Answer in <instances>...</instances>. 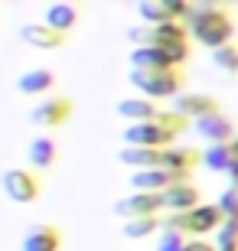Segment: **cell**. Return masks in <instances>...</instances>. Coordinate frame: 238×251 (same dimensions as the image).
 Masks as SVG:
<instances>
[{
    "label": "cell",
    "mask_w": 238,
    "mask_h": 251,
    "mask_svg": "<svg viewBox=\"0 0 238 251\" xmlns=\"http://www.w3.org/2000/svg\"><path fill=\"white\" fill-rule=\"evenodd\" d=\"M183 26L189 29V36L202 46H209L212 52L222 46H229L232 36H235V20L225 13L215 3H206V7H192L189 17L183 20Z\"/></svg>",
    "instance_id": "obj_1"
},
{
    "label": "cell",
    "mask_w": 238,
    "mask_h": 251,
    "mask_svg": "<svg viewBox=\"0 0 238 251\" xmlns=\"http://www.w3.org/2000/svg\"><path fill=\"white\" fill-rule=\"evenodd\" d=\"M183 72L180 69H166V72H137L131 69V85L140 92L147 101H160V98H176L183 95Z\"/></svg>",
    "instance_id": "obj_2"
},
{
    "label": "cell",
    "mask_w": 238,
    "mask_h": 251,
    "mask_svg": "<svg viewBox=\"0 0 238 251\" xmlns=\"http://www.w3.org/2000/svg\"><path fill=\"white\" fill-rule=\"evenodd\" d=\"M186 59H189V46H176V49L134 46L131 69H137V72H166V69H180Z\"/></svg>",
    "instance_id": "obj_3"
},
{
    "label": "cell",
    "mask_w": 238,
    "mask_h": 251,
    "mask_svg": "<svg viewBox=\"0 0 238 251\" xmlns=\"http://www.w3.org/2000/svg\"><path fill=\"white\" fill-rule=\"evenodd\" d=\"M124 137V147H147V150H166L173 147L176 137L170 130H163L157 121H144V124H128L121 130Z\"/></svg>",
    "instance_id": "obj_4"
},
{
    "label": "cell",
    "mask_w": 238,
    "mask_h": 251,
    "mask_svg": "<svg viewBox=\"0 0 238 251\" xmlns=\"http://www.w3.org/2000/svg\"><path fill=\"white\" fill-rule=\"evenodd\" d=\"M189 3L186 0H144L137 7L140 20L147 26H163V23H180L189 17Z\"/></svg>",
    "instance_id": "obj_5"
},
{
    "label": "cell",
    "mask_w": 238,
    "mask_h": 251,
    "mask_svg": "<svg viewBox=\"0 0 238 251\" xmlns=\"http://www.w3.org/2000/svg\"><path fill=\"white\" fill-rule=\"evenodd\" d=\"M3 193L13 199V202H36L39 199V176L33 173V170H23V167H13L3 173Z\"/></svg>",
    "instance_id": "obj_6"
},
{
    "label": "cell",
    "mask_w": 238,
    "mask_h": 251,
    "mask_svg": "<svg viewBox=\"0 0 238 251\" xmlns=\"http://www.w3.org/2000/svg\"><path fill=\"white\" fill-rule=\"evenodd\" d=\"M69 114H72V101L65 95H49L29 111V121L36 127H59V124L69 121Z\"/></svg>",
    "instance_id": "obj_7"
},
{
    "label": "cell",
    "mask_w": 238,
    "mask_h": 251,
    "mask_svg": "<svg viewBox=\"0 0 238 251\" xmlns=\"http://www.w3.org/2000/svg\"><path fill=\"white\" fill-rule=\"evenodd\" d=\"M163 209V196L160 193H131L114 202V212L128 222V219H144V215H157Z\"/></svg>",
    "instance_id": "obj_8"
},
{
    "label": "cell",
    "mask_w": 238,
    "mask_h": 251,
    "mask_svg": "<svg viewBox=\"0 0 238 251\" xmlns=\"http://www.w3.org/2000/svg\"><path fill=\"white\" fill-rule=\"evenodd\" d=\"M173 111L183 114L186 121H202L209 114H219V101L212 95H199V92H183L173 98Z\"/></svg>",
    "instance_id": "obj_9"
},
{
    "label": "cell",
    "mask_w": 238,
    "mask_h": 251,
    "mask_svg": "<svg viewBox=\"0 0 238 251\" xmlns=\"http://www.w3.org/2000/svg\"><path fill=\"white\" fill-rule=\"evenodd\" d=\"M176 183H186V179L176 176V173H170V170H163V167L140 170V173L131 176V189H134V193H163V189L176 186Z\"/></svg>",
    "instance_id": "obj_10"
},
{
    "label": "cell",
    "mask_w": 238,
    "mask_h": 251,
    "mask_svg": "<svg viewBox=\"0 0 238 251\" xmlns=\"http://www.w3.org/2000/svg\"><path fill=\"white\" fill-rule=\"evenodd\" d=\"M59 245H62L59 228L49 225V222H36V225H29L26 232H23L20 248L23 251H59Z\"/></svg>",
    "instance_id": "obj_11"
},
{
    "label": "cell",
    "mask_w": 238,
    "mask_h": 251,
    "mask_svg": "<svg viewBox=\"0 0 238 251\" xmlns=\"http://www.w3.org/2000/svg\"><path fill=\"white\" fill-rule=\"evenodd\" d=\"M225 215L215 202H202L199 209L186 212V225H189V235H209V232H219Z\"/></svg>",
    "instance_id": "obj_12"
},
{
    "label": "cell",
    "mask_w": 238,
    "mask_h": 251,
    "mask_svg": "<svg viewBox=\"0 0 238 251\" xmlns=\"http://www.w3.org/2000/svg\"><path fill=\"white\" fill-rule=\"evenodd\" d=\"M192 130L202 134L209 144H232V140H235V124H232V118H225L222 111L209 114V118H202V121H196Z\"/></svg>",
    "instance_id": "obj_13"
},
{
    "label": "cell",
    "mask_w": 238,
    "mask_h": 251,
    "mask_svg": "<svg viewBox=\"0 0 238 251\" xmlns=\"http://www.w3.org/2000/svg\"><path fill=\"white\" fill-rule=\"evenodd\" d=\"M160 196H163V209H170V212H192L202 205V196L192 183H176V186L163 189Z\"/></svg>",
    "instance_id": "obj_14"
},
{
    "label": "cell",
    "mask_w": 238,
    "mask_h": 251,
    "mask_svg": "<svg viewBox=\"0 0 238 251\" xmlns=\"http://www.w3.org/2000/svg\"><path fill=\"white\" fill-rule=\"evenodd\" d=\"M199 163H202V150H196V147H166L160 167L186 179V176H189V170L199 167Z\"/></svg>",
    "instance_id": "obj_15"
},
{
    "label": "cell",
    "mask_w": 238,
    "mask_h": 251,
    "mask_svg": "<svg viewBox=\"0 0 238 251\" xmlns=\"http://www.w3.org/2000/svg\"><path fill=\"white\" fill-rule=\"evenodd\" d=\"M20 39H23L26 46H36V49L65 46V33H55V29H49L46 23H26V26H20Z\"/></svg>",
    "instance_id": "obj_16"
},
{
    "label": "cell",
    "mask_w": 238,
    "mask_h": 251,
    "mask_svg": "<svg viewBox=\"0 0 238 251\" xmlns=\"http://www.w3.org/2000/svg\"><path fill=\"white\" fill-rule=\"evenodd\" d=\"M43 23H46L49 29H55V33H65V36H69V29L79 23V7H75V3H65V0H55V3L46 7Z\"/></svg>",
    "instance_id": "obj_17"
},
{
    "label": "cell",
    "mask_w": 238,
    "mask_h": 251,
    "mask_svg": "<svg viewBox=\"0 0 238 251\" xmlns=\"http://www.w3.org/2000/svg\"><path fill=\"white\" fill-rule=\"evenodd\" d=\"M118 160L124 167H134V173L140 170H157L163 163V150H147V147H121Z\"/></svg>",
    "instance_id": "obj_18"
},
{
    "label": "cell",
    "mask_w": 238,
    "mask_h": 251,
    "mask_svg": "<svg viewBox=\"0 0 238 251\" xmlns=\"http://www.w3.org/2000/svg\"><path fill=\"white\" fill-rule=\"evenodd\" d=\"M118 114L128 124H144V121H154L160 114V108L147 98H124V101H118Z\"/></svg>",
    "instance_id": "obj_19"
},
{
    "label": "cell",
    "mask_w": 238,
    "mask_h": 251,
    "mask_svg": "<svg viewBox=\"0 0 238 251\" xmlns=\"http://www.w3.org/2000/svg\"><path fill=\"white\" fill-rule=\"evenodd\" d=\"M53 85H55V72H49V69H29V72H23L17 78V92H23V95H46Z\"/></svg>",
    "instance_id": "obj_20"
},
{
    "label": "cell",
    "mask_w": 238,
    "mask_h": 251,
    "mask_svg": "<svg viewBox=\"0 0 238 251\" xmlns=\"http://www.w3.org/2000/svg\"><path fill=\"white\" fill-rule=\"evenodd\" d=\"M26 157L36 170H49L55 163V157H59V147H55L53 137H33L26 147Z\"/></svg>",
    "instance_id": "obj_21"
},
{
    "label": "cell",
    "mask_w": 238,
    "mask_h": 251,
    "mask_svg": "<svg viewBox=\"0 0 238 251\" xmlns=\"http://www.w3.org/2000/svg\"><path fill=\"white\" fill-rule=\"evenodd\" d=\"M232 163V150L229 144H209V147L202 150V167L212 170V173H225Z\"/></svg>",
    "instance_id": "obj_22"
},
{
    "label": "cell",
    "mask_w": 238,
    "mask_h": 251,
    "mask_svg": "<svg viewBox=\"0 0 238 251\" xmlns=\"http://www.w3.org/2000/svg\"><path fill=\"white\" fill-rule=\"evenodd\" d=\"M157 228H160V215H144V219H128V222H124V228H121V235L137 242V238L154 235Z\"/></svg>",
    "instance_id": "obj_23"
},
{
    "label": "cell",
    "mask_w": 238,
    "mask_h": 251,
    "mask_svg": "<svg viewBox=\"0 0 238 251\" xmlns=\"http://www.w3.org/2000/svg\"><path fill=\"white\" fill-rule=\"evenodd\" d=\"M154 121L160 124L163 130H170L173 137H180V134H186V130H189V121H186L183 114H176L173 108H170V111H160V114L154 118Z\"/></svg>",
    "instance_id": "obj_24"
},
{
    "label": "cell",
    "mask_w": 238,
    "mask_h": 251,
    "mask_svg": "<svg viewBox=\"0 0 238 251\" xmlns=\"http://www.w3.org/2000/svg\"><path fill=\"white\" fill-rule=\"evenodd\" d=\"M225 248H238V219H225L215 235V251H225Z\"/></svg>",
    "instance_id": "obj_25"
},
{
    "label": "cell",
    "mask_w": 238,
    "mask_h": 251,
    "mask_svg": "<svg viewBox=\"0 0 238 251\" xmlns=\"http://www.w3.org/2000/svg\"><path fill=\"white\" fill-rule=\"evenodd\" d=\"M212 62L219 65L222 72H238V46L229 43V46L215 49V52H212Z\"/></svg>",
    "instance_id": "obj_26"
},
{
    "label": "cell",
    "mask_w": 238,
    "mask_h": 251,
    "mask_svg": "<svg viewBox=\"0 0 238 251\" xmlns=\"http://www.w3.org/2000/svg\"><path fill=\"white\" fill-rule=\"evenodd\" d=\"M186 235H176V232H163L160 235V242H157V251H183L186 248Z\"/></svg>",
    "instance_id": "obj_27"
},
{
    "label": "cell",
    "mask_w": 238,
    "mask_h": 251,
    "mask_svg": "<svg viewBox=\"0 0 238 251\" xmlns=\"http://www.w3.org/2000/svg\"><path fill=\"white\" fill-rule=\"evenodd\" d=\"M215 205L222 209V215H225V219H238V189H225V193H222V199Z\"/></svg>",
    "instance_id": "obj_28"
},
{
    "label": "cell",
    "mask_w": 238,
    "mask_h": 251,
    "mask_svg": "<svg viewBox=\"0 0 238 251\" xmlns=\"http://www.w3.org/2000/svg\"><path fill=\"white\" fill-rule=\"evenodd\" d=\"M229 150H232V163H229V179H232V189H238V134H235V140L229 144Z\"/></svg>",
    "instance_id": "obj_29"
},
{
    "label": "cell",
    "mask_w": 238,
    "mask_h": 251,
    "mask_svg": "<svg viewBox=\"0 0 238 251\" xmlns=\"http://www.w3.org/2000/svg\"><path fill=\"white\" fill-rule=\"evenodd\" d=\"M183 251H215V245H209L206 238H189Z\"/></svg>",
    "instance_id": "obj_30"
},
{
    "label": "cell",
    "mask_w": 238,
    "mask_h": 251,
    "mask_svg": "<svg viewBox=\"0 0 238 251\" xmlns=\"http://www.w3.org/2000/svg\"><path fill=\"white\" fill-rule=\"evenodd\" d=\"M225 251H238V248H225Z\"/></svg>",
    "instance_id": "obj_31"
}]
</instances>
